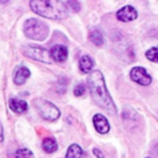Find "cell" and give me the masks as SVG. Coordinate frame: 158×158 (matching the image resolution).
Masks as SVG:
<instances>
[{"mask_svg":"<svg viewBox=\"0 0 158 158\" xmlns=\"http://www.w3.org/2000/svg\"><path fill=\"white\" fill-rule=\"evenodd\" d=\"M9 106L14 113H24L27 110V103L23 100L11 99L9 101Z\"/></svg>","mask_w":158,"mask_h":158,"instance_id":"cell-11","label":"cell"},{"mask_svg":"<svg viewBox=\"0 0 158 158\" xmlns=\"http://www.w3.org/2000/svg\"><path fill=\"white\" fill-rule=\"evenodd\" d=\"M68 5H69V7H73V9H74L75 12H77L79 10V3L76 2V1H68Z\"/></svg>","mask_w":158,"mask_h":158,"instance_id":"cell-19","label":"cell"},{"mask_svg":"<svg viewBox=\"0 0 158 158\" xmlns=\"http://www.w3.org/2000/svg\"><path fill=\"white\" fill-rule=\"evenodd\" d=\"M116 16L121 22H130L138 18V12L132 6H125L117 12Z\"/></svg>","mask_w":158,"mask_h":158,"instance_id":"cell-7","label":"cell"},{"mask_svg":"<svg viewBox=\"0 0 158 158\" xmlns=\"http://www.w3.org/2000/svg\"><path fill=\"white\" fill-rule=\"evenodd\" d=\"M42 147H44V149L47 153H53V152H55L57 149V144L53 139L48 138L44 140V142H42Z\"/></svg>","mask_w":158,"mask_h":158,"instance_id":"cell-14","label":"cell"},{"mask_svg":"<svg viewBox=\"0 0 158 158\" xmlns=\"http://www.w3.org/2000/svg\"><path fill=\"white\" fill-rule=\"evenodd\" d=\"M23 53L26 56L34 59L36 61L42 62V63L51 64L52 63V56L51 53L48 50L41 48V47H35V46H25L23 49Z\"/></svg>","mask_w":158,"mask_h":158,"instance_id":"cell-5","label":"cell"},{"mask_svg":"<svg viewBox=\"0 0 158 158\" xmlns=\"http://www.w3.org/2000/svg\"><path fill=\"white\" fill-rule=\"evenodd\" d=\"M51 56L54 61L56 62H64L67 59L68 55V50L65 46H62V44H56V46L52 47L51 48Z\"/></svg>","mask_w":158,"mask_h":158,"instance_id":"cell-9","label":"cell"},{"mask_svg":"<svg viewBox=\"0 0 158 158\" xmlns=\"http://www.w3.org/2000/svg\"><path fill=\"white\" fill-rule=\"evenodd\" d=\"M90 39H91V41L93 42V44H95V46H98V47H102L104 44V37H103V35H102V33L101 31H93L92 33L90 34Z\"/></svg>","mask_w":158,"mask_h":158,"instance_id":"cell-15","label":"cell"},{"mask_svg":"<svg viewBox=\"0 0 158 158\" xmlns=\"http://www.w3.org/2000/svg\"><path fill=\"white\" fill-rule=\"evenodd\" d=\"M130 78L133 80L134 82L142 86H148L152 82V77L151 75H148V73L146 72V69L140 66L133 67L130 72Z\"/></svg>","mask_w":158,"mask_h":158,"instance_id":"cell-6","label":"cell"},{"mask_svg":"<svg viewBox=\"0 0 158 158\" xmlns=\"http://www.w3.org/2000/svg\"><path fill=\"white\" fill-rule=\"evenodd\" d=\"M29 76H31V72L28 70V68H26L25 66H20L14 74L13 80L16 85H23Z\"/></svg>","mask_w":158,"mask_h":158,"instance_id":"cell-10","label":"cell"},{"mask_svg":"<svg viewBox=\"0 0 158 158\" xmlns=\"http://www.w3.org/2000/svg\"><path fill=\"white\" fill-rule=\"evenodd\" d=\"M145 56L149 61L158 63V47H153L149 50H147L146 53H145Z\"/></svg>","mask_w":158,"mask_h":158,"instance_id":"cell-16","label":"cell"},{"mask_svg":"<svg viewBox=\"0 0 158 158\" xmlns=\"http://www.w3.org/2000/svg\"><path fill=\"white\" fill-rule=\"evenodd\" d=\"M85 91H86V87H85V85L84 84H79V85H77V86L75 87L74 94L76 95V97H81V95H84Z\"/></svg>","mask_w":158,"mask_h":158,"instance_id":"cell-18","label":"cell"},{"mask_svg":"<svg viewBox=\"0 0 158 158\" xmlns=\"http://www.w3.org/2000/svg\"><path fill=\"white\" fill-rule=\"evenodd\" d=\"M24 33L29 39L44 41L49 35V27L37 19H29L24 24Z\"/></svg>","mask_w":158,"mask_h":158,"instance_id":"cell-3","label":"cell"},{"mask_svg":"<svg viewBox=\"0 0 158 158\" xmlns=\"http://www.w3.org/2000/svg\"><path fill=\"white\" fill-rule=\"evenodd\" d=\"M84 157V152L81 147L77 144H72L67 149L66 158H82Z\"/></svg>","mask_w":158,"mask_h":158,"instance_id":"cell-13","label":"cell"},{"mask_svg":"<svg viewBox=\"0 0 158 158\" xmlns=\"http://www.w3.org/2000/svg\"><path fill=\"white\" fill-rule=\"evenodd\" d=\"M93 65H94V62L88 55H84L79 61V68H80V70L82 73H86V74H88V73H90L92 70Z\"/></svg>","mask_w":158,"mask_h":158,"instance_id":"cell-12","label":"cell"},{"mask_svg":"<svg viewBox=\"0 0 158 158\" xmlns=\"http://www.w3.org/2000/svg\"><path fill=\"white\" fill-rule=\"evenodd\" d=\"M35 105L37 107V110H39L40 115L47 120H56L60 117V115H61V113L57 110L56 106L51 103V102L47 101V100H37L35 102Z\"/></svg>","mask_w":158,"mask_h":158,"instance_id":"cell-4","label":"cell"},{"mask_svg":"<svg viewBox=\"0 0 158 158\" xmlns=\"http://www.w3.org/2000/svg\"><path fill=\"white\" fill-rule=\"evenodd\" d=\"M31 9L35 13L51 20H63L67 18L68 11L61 1H31Z\"/></svg>","mask_w":158,"mask_h":158,"instance_id":"cell-2","label":"cell"},{"mask_svg":"<svg viewBox=\"0 0 158 158\" xmlns=\"http://www.w3.org/2000/svg\"><path fill=\"white\" fill-rule=\"evenodd\" d=\"M2 140H3V129L1 123H0V142H2Z\"/></svg>","mask_w":158,"mask_h":158,"instance_id":"cell-21","label":"cell"},{"mask_svg":"<svg viewBox=\"0 0 158 158\" xmlns=\"http://www.w3.org/2000/svg\"><path fill=\"white\" fill-rule=\"evenodd\" d=\"M93 123H94V128L99 133H107L110 131V123H108L107 119L101 114H97L93 117Z\"/></svg>","mask_w":158,"mask_h":158,"instance_id":"cell-8","label":"cell"},{"mask_svg":"<svg viewBox=\"0 0 158 158\" xmlns=\"http://www.w3.org/2000/svg\"><path fill=\"white\" fill-rule=\"evenodd\" d=\"M93 154H94L95 156H97L98 158H104V155H103V153H102L100 149H98V148H94L93 149Z\"/></svg>","mask_w":158,"mask_h":158,"instance_id":"cell-20","label":"cell"},{"mask_svg":"<svg viewBox=\"0 0 158 158\" xmlns=\"http://www.w3.org/2000/svg\"><path fill=\"white\" fill-rule=\"evenodd\" d=\"M14 158H35V157H34V154L31 153L29 149L22 148V149H19V151H16Z\"/></svg>","mask_w":158,"mask_h":158,"instance_id":"cell-17","label":"cell"},{"mask_svg":"<svg viewBox=\"0 0 158 158\" xmlns=\"http://www.w3.org/2000/svg\"><path fill=\"white\" fill-rule=\"evenodd\" d=\"M88 86L90 89L91 95L94 100L95 104L99 105L101 108L105 110L110 114H115L116 113V106L108 93L107 89L105 86V80L101 72L94 70L91 72L88 76Z\"/></svg>","mask_w":158,"mask_h":158,"instance_id":"cell-1","label":"cell"}]
</instances>
